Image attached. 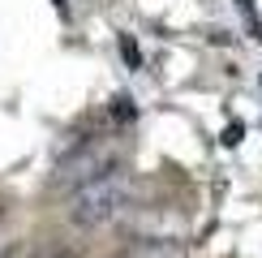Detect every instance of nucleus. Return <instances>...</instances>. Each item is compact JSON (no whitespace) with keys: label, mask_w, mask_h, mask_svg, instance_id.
Wrapping results in <instances>:
<instances>
[{"label":"nucleus","mask_w":262,"mask_h":258,"mask_svg":"<svg viewBox=\"0 0 262 258\" xmlns=\"http://www.w3.org/2000/svg\"><path fill=\"white\" fill-rule=\"evenodd\" d=\"M129 198H134V181H129V172L121 168H107L99 177L82 181L78 189L69 193V220L78 224V228H99V224L116 220Z\"/></svg>","instance_id":"f257e3e1"},{"label":"nucleus","mask_w":262,"mask_h":258,"mask_svg":"<svg viewBox=\"0 0 262 258\" xmlns=\"http://www.w3.org/2000/svg\"><path fill=\"white\" fill-rule=\"evenodd\" d=\"M112 116L116 121H134V99H129V95H116L112 99Z\"/></svg>","instance_id":"f03ea898"},{"label":"nucleus","mask_w":262,"mask_h":258,"mask_svg":"<svg viewBox=\"0 0 262 258\" xmlns=\"http://www.w3.org/2000/svg\"><path fill=\"white\" fill-rule=\"evenodd\" d=\"M121 56H125V64H129V69H138V64H142V52H138V43L134 39H121Z\"/></svg>","instance_id":"7ed1b4c3"},{"label":"nucleus","mask_w":262,"mask_h":258,"mask_svg":"<svg viewBox=\"0 0 262 258\" xmlns=\"http://www.w3.org/2000/svg\"><path fill=\"white\" fill-rule=\"evenodd\" d=\"M241 138H245V125H241V121H232V125L224 129V138H220V142H224V146H241Z\"/></svg>","instance_id":"20e7f679"},{"label":"nucleus","mask_w":262,"mask_h":258,"mask_svg":"<svg viewBox=\"0 0 262 258\" xmlns=\"http://www.w3.org/2000/svg\"><path fill=\"white\" fill-rule=\"evenodd\" d=\"M241 5H254V0H241Z\"/></svg>","instance_id":"39448f33"}]
</instances>
